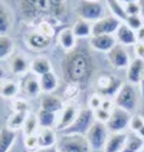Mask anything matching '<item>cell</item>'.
Returning <instances> with one entry per match:
<instances>
[{
    "instance_id": "cell-13",
    "label": "cell",
    "mask_w": 144,
    "mask_h": 152,
    "mask_svg": "<svg viewBox=\"0 0 144 152\" xmlns=\"http://www.w3.org/2000/svg\"><path fill=\"white\" fill-rule=\"evenodd\" d=\"M91 48L98 52H108L117 45V39L114 34H98V36H92L91 37Z\"/></svg>"
},
{
    "instance_id": "cell-35",
    "label": "cell",
    "mask_w": 144,
    "mask_h": 152,
    "mask_svg": "<svg viewBox=\"0 0 144 152\" xmlns=\"http://www.w3.org/2000/svg\"><path fill=\"white\" fill-rule=\"evenodd\" d=\"M124 23H126L130 29H133L134 32H137V30L144 25V20L140 15H137V16H127V19L124 20Z\"/></svg>"
},
{
    "instance_id": "cell-42",
    "label": "cell",
    "mask_w": 144,
    "mask_h": 152,
    "mask_svg": "<svg viewBox=\"0 0 144 152\" xmlns=\"http://www.w3.org/2000/svg\"><path fill=\"white\" fill-rule=\"evenodd\" d=\"M12 109L13 112H27L29 110V105L25 99H16L12 105Z\"/></svg>"
},
{
    "instance_id": "cell-27",
    "label": "cell",
    "mask_w": 144,
    "mask_h": 152,
    "mask_svg": "<svg viewBox=\"0 0 144 152\" xmlns=\"http://www.w3.org/2000/svg\"><path fill=\"white\" fill-rule=\"evenodd\" d=\"M38 122H39V126L41 128H52L58 124V116L56 113L49 112V110L45 109H39L38 112Z\"/></svg>"
},
{
    "instance_id": "cell-9",
    "label": "cell",
    "mask_w": 144,
    "mask_h": 152,
    "mask_svg": "<svg viewBox=\"0 0 144 152\" xmlns=\"http://www.w3.org/2000/svg\"><path fill=\"white\" fill-rule=\"evenodd\" d=\"M130 121H131V115L130 112L121 109V108H114L111 110V116L107 122V129L111 134H118V132H124L128 126H130Z\"/></svg>"
},
{
    "instance_id": "cell-29",
    "label": "cell",
    "mask_w": 144,
    "mask_h": 152,
    "mask_svg": "<svg viewBox=\"0 0 144 152\" xmlns=\"http://www.w3.org/2000/svg\"><path fill=\"white\" fill-rule=\"evenodd\" d=\"M12 26V15L9 9L0 1V34H6Z\"/></svg>"
},
{
    "instance_id": "cell-14",
    "label": "cell",
    "mask_w": 144,
    "mask_h": 152,
    "mask_svg": "<svg viewBox=\"0 0 144 152\" xmlns=\"http://www.w3.org/2000/svg\"><path fill=\"white\" fill-rule=\"evenodd\" d=\"M25 40L30 49H33V50H43V49H46L51 45L52 39L48 37V36H45V34H42L41 32L35 30V32H30V33L26 34Z\"/></svg>"
},
{
    "instance_id": "cell-1",
    "label": "cell",
    "mask_w": 144,
    "mask_h": 152,
    "mask_svg": "<svg viewBox=\"0 0 144 152\" xmlns=\"http://www.w3.org/2000/svg\"><path fill=\"white\" fill-rule=\"evenodd\" d=\"M95 72V62L88 49L75 48L68 52L62 60V76L69 85L85 86Z\"/></svg>"
},
{
    "instance_id": "cell-8",
    "label": "cell",
    "mask_w": 144,
    "mask_h": 152,
    "mask_svg": "<svg viewBox=\"0 0 144 152\" xmlns=\"http://www.w3.org/2000/svg\"><path fill=\"white\" fill-rule=\"evenodd\" d=\"M59 152H92L84 135H64L58 144Z\"/></svg>"
},
{
    "instance_id": "cell-53",
    "label": "cell",
    "mask_w": 144,
    "mask_h": 152,
    "mask_svg": "<svg viewBox=\"0 0 144 152\" xmlns=\"http://www.w3.org/2000/svg\"><path fill=\"white\" fill-rule=\"evenodd\" d=\"M91 1H100V0H91Z\"/></svg>"
},
{
    "instance_id": "cell-4",
    "label": "cell",
    "mask_w": 144,
    "mask_h": 152,
    "mask_svg": "<svg viewBox=\"0 0 144 152\" xmlns=\"http://www.w3.org/2000/svg\"><path fill=\"white\" fill-rule=\"evenodd\" d=\"M121 86H123L121 80L110 73H104V75L98 76V79L95 82L97 93L102 96L104 99H111L112 96H117Z\"/></svg>"
},
{
    "instance_id": "cell-23",
    "label": "cell",
    "mask_w": 144,
    "mask_h": 152,
    "mask_svg": "<svg viewBox=\"0 0 144 152\" xmlns=\"http://www.w3.org/2000/svg\"><path fill=\"white\" fill-rule=\"evenodd\" d=\"M16 142V131H12L7 126L0 129V152H9Z\"/></svg>"
},
{
    "instance_id": "cell-49",
    "label": "cell",
    "mask_w": 144,
    "mask_h": 152,
    "mask_svg": "<svg viewBox=\"0 0 144 152\" xmlns=\"http://www.w3.org/2000/svg\"><path fill=\"white\" fill-rule=\"evenodd\" d=\"M136 135H138L140 138H141V139H144V128H141V129H140V131L137 132Z\"/></svg>"
},
{
    "instance_id": "cell-41",
    "label": "cell",
    "mask_w": 144,
    "mask_h": 152,
    "mask_svg": "<svg viewBox=\"0 0 144 152\" xmlns=\"http://www.w3.org/2000/svg\"><path fill=\"white\" fill-rule=\"evenodd\" d=\"M124 10H126L127 16H137V15H140V4H138V1L127 3V4H124Z\"/></svg>"
},
{
    "instance_id": "cell-5",
    "label": "cell",
    "mask_w": 144,
    "mask_h": 152,
    "mask_svg": "<svg viewBox=\"0 0 144 152\" xmlns=\"http://www.w3.org/2000/svg\"><path fill=\"white\" fill-rule=\"evenodd\" d=\"M76 15L79 19L86 20V22H97L104 17V6L101 1H91V0H81L75 9Z\"/></svg>"
},
{
    "instance_id": "cell-10",
    "label": "cell",
    "mask_w": 144,
    "mask_h": 152,
    "mask_svg": "<svg viewBox=\"0 0 144 152\" xmlns=\"http://www.w3.org/2000/svg\"><path fill=\"white\" fill-rule=\"evenodd\" d=\"M123 22L115 16H104L102 19L97 20L92 25V36L98 34H115L120 25Z\"/></svg>"
},
{
    "instance_id": "cell-6",
    "label": "cell",
    "mask_w": 144,
    "mask_h": 152,
    "mask_svg": "<svg viewBox=\"0 0 144 152\" xmlns=\"http://www.w3.org/2000/svg\"><path fill=\"white\" fill-rule=\"evenodd\" d=\"M108 135H110V131L107 129V125L95 121L92 126L89 128V131L86 132L85 138L92 151H102L107 139H108Z\"/></svg>"
},
{
    "instance_id": "cell-18",
    "label": "cell",
    "mask_w": 144,
    "mask_h": 152,
    "mask_svg": "<svg viewBox=\"0 0 144 152\" xmlns=\"http://www.w3.org/2000/svg\"><path fill=\"white\" fill-rule=\"evenodd\" d=\"M36 136H38V145H39V148H52L58 142L56 132L52 128H39Z\"/></svg>"
},
{
    "instance_id": "cell-43",
    "label": "cell",
    "mask_w": 144,
    "mask_h": 152,
    "mask_svg": "<svg viewBox=\"0 0 144 152\" xmlns=\"http://www.w3.org/2000/svg\"><path fill=\"white\" fill-rule=\"evenodd\" d=\"M134 55L137 59L144 60V43H136L134 45Z\"/></svg>"
},
{
    "instance_id": "cell-11",
    "label": "cell",
    "mask_w": 144,
    "mask_h": 152,
    "mask_svg": "<svg viewBox=\"0 0 144 152\" xmlns=\"http://www.w3.org/2000/svg\"><path fill=\"white\" fill-rule=\"evenodd\" d=\"M108 62L111 63V66H114L115 69H127L130 65V56L128 52L124 49L123 45H115L110 52H108Z\"/></svg>"
},
{
    "instance_id": "cell-2",
    "label": "cell",
    "mask_w": 144,
    "mask_h": 152,
    "mask_svg": "<svg viewBox=\"0 0 144 152\" xmlns=\"http://www.w3.org/2000/svg\"><path fill=\"white\" fill-rule=\"evenodd\" d=\"M19 12L25 20L36 25L64 22L68 17V3L66 0H19Z\"/></svg>"
},
{
    "instance_id": "cell-12",
    "label": "cell",
    "mask_w": 144,
    "mask_h": 152,
    "mask_svg": "<svg viewBox=\"0 0 144 152\" xmlns=\"http://www.w3.org/2000/svg\"><path fill=\"white\" fill-rule=\"evenodd\" d=\"M78 112H79V109H78V106H76L75 103H69L66 106H64V109L61 110V116L58 119L56 128L64 132L66 128H69L74 124V121L78 116Z\"/></svg>"
},
{
    "instance_id": "cell-40",
    "label": "cell",
    "mask_w": 144,
    "mask_h": 152,
    "mask_svg": "<svg viewBox=\"0 0 144 152\" xmlns=\"http://www.w3.org/2000/svg\"><path fill=\"white\" fill-rule=\"evenodd\" d=\"M101 103H102V96H100L98 93H94L91 95L89 101H88V106L91 110H97L101 108Z\"/></svg>"
},
{
    "instance_id": "cell-32",
    "label": "cell",
    "mask_w": 144,
    "mask_h": 152,
    "mask_svg": "<svg viewBox=\"0 0 144 152\" xmlns=\"http://www.w3.org/2000/svg\"><path fill=\"white\" fill-rule=\"evenodd\" d=\"M39 128L41 126H39V122H38V116H36V115H29V113H27L25 124H23V128H22L25 136L36 135L38 131H39Z\"/></svg>"
},
{
    "instance_id": "cell-50",
    "label": "cell",
    "mask_w": 144,
    "mask_h": 152,
    "mask_svg": "<svg viewBox=\"0 0 144 152\" xmlns=\"http://www.w3.org/2000/svg\"><path fill=\"white\" fill-rule=\"evenodd\" d=\"M6 76V73H4V69L0 66V80H3V77Z\"/></svg>"
},
{
    "instance_id": "cell-25",
    "label": "cell",
    "mask_w": 144,
    "mask_h": 152,
    "mask_svg": "<svg viewBox=\"0 0 144 152\" xmlns=\"http://www.w3.org/2000/svg\"><path fill=\"white\" fill-rule=\"evenodd\" d=\"M72 32L75 34V37H92V25L86 20H82V19H78L74 26H72Z\"/></svg>"
},
{
    "instance_id": "cell-22",
    "label": "cell",
    "mask_w": 144,
    "mask_h": 152,
    "mask_svg": "<svg viewBox=\"0 0 144 152\" xmlns=\"http://www.w3.org/2000/svg\"><path fill=\"white\" fill-rule=\"evenodd\" d=\"M30 70H32V73L36 76H43L46 75V73H49L52 72V63L49 59H46V58H36L30 62Z\"/></svg>"
},
{
    "instance_id": "cell-20",
    "label": "cell",
    "mask_w": 144,
    "mask_h": 152,
    "mask_svg": "<svg viewBox=\"0 0 144 152\" xmlns=\"http://www.w3.org/2000/svg\"><path fill=\"white\" fill-rule=\"evenodd\" d=\"M58 42H59L61 48L65 49L66 52L74 50L76 48V37L74 32H72V29H69V27L62 29L58 33Z\"/></svg>"
},
{
    "instance_id": "cell-37",
    "label": "cell",
    "mask_w": 144,
    "mask_h": 152,
    "mask_svg": "<svg viewBox=\"0 0 144 152\" xmlns=\"http://www.w3.org/2000/svg\"><path fill=\"white\" fill-rule=\"evenodd\" d=\"M130 128L134 134H137L141 128H144V118L141 115H133L130 121Z\"/></svg>"
},
{
    "instance_id": "cell-39",
    "label": "cell",
    "mask_w": 144,
    "mask_h": 152,
    "mask_svg": "<svg viewBox=\"0 0 144 152\" xmlns=\"http://www.w3.org/2000/svg\"><path fill=\"white\" fill-rule=\"evenodd\" d=\"M25 146L27 151H32V152H33L35 149H38V148H39V145H38V136L36 135L25 136Z\"/></svg>"
},
{
    "instance_id": "cell-26",
    "label": "cell",
    "mask_w": 144,
    "mask_h": 152,
    "mask_svg": "<svg viewBox=\"0 0 144 152\" xmlns=\"http://www.w3.org/2000/svg\"><path fill=\"white\" fill-rule=\"evenodd\" d=\"M23 91L29 98H38L42 92L39 79H36L33 76H27L25 79V82H23Z\"/></svg>"
},
{
    "instance_id": "cell-38",
    "label": "cell",
    "mask_w": 144,
    "mask_h": 152,
    "mask_svg": "<svg viewBox=\"0 0 144 152\" xmlns=\"http://www.w3.org/2000/svg\"><path fill=\"white\" fill-rule=\"evenodd\" d=\"M110 116H111L110 110H105V109H102V108L94 110V118H95L97 122H101V124H105V125H107V122H108Z\"/></svg>"
},
{
    "instance_id": "cell-21",
    "label": "cell",
    "mask_w": 144,
    "mask_h": 152,
    "mask_svg": "<svg viewBox=\"0 0 144 152\" xmlns=\"http://www.w3.org/2000/svg\"><path fill=\"white\" fill-rule=\"evenodd\" d=\"M9 65H10V69H12V72H13L15 75H25L26 72L30 69L29 60L26 59L25 56H22V55H15V56H12Z\"/></svg>"
},
{
    "instance_id": "cell-52",
    "label": "cell",
    "mask_w": 144,
    "mask_h": 152,
    "mask_svg": "<svg viewBox=\"0 0 144 152\" xmlns=\"http://www.w3.org/2000/svg\"><path fill=\"white\" fill-rule=\"evenodd\" d=\"M140 115L144 118V103H143V106H141V113H140Z\"/></svg>"
},
{
    "instance_id": "cell-34",
    "label": "cell",
    "mask_w": 144,
    "mask_h": 152,
    "mask_svg": "<svg viewBox=\"0 0 144 152\" xmlns=\"http://www.w3.org/2000/svg\"><path fill=\"white\" fill-rule=\"evenodd\" d=\"M13 52V40L6 36L0 34V59H6Z\"/></svg>"
},
{
    "instance_id": "cell-30",
    "label": "cell",
    "mask_w": 144,
    "mask_h": 152,
    "mask_svg": "<svg viewBox=\"0 0 144 152\" xmlns=\"http://www.w3.org/2000/svg\"><path fill=\"white\" fill-rule=\"evenodd\" d=\"M26 116H27V112H13L7 119V128L12 131H17L23 128Z\"/></svg>"
},
{
    "instance_id": "cell-48",
    "label": "cell",
    "mask_w": 144,
    "mask_h": 152,
    "mask_svg": "<svg viewBox=\"0 0 144 152\" xmlns=\"http://www.w3.org/2000/svg\"><path fill=\"white\" fill-rule=\"evenodd\" d=\"M140 93H141V96L144 98V73H143V77H141V80H140Z\"/></svg>"
},
{
    "instance_id": "cell-54",
    "label": "cell",
    "mask_w": 144,
    "mask_h": 152,
    "mask_svg": "<svg viewBox=\"0 0 144 152\" xmlns=\"http://www.w3.org/2000/svg\"><path fill=\"white\" fill-rule=\"evenodd\" d=\"M140 152H144V149H141V151H140Z\"/></svg>"
},
{
    "instance_id": "cell-45",
    "label": "cell",
    "mask_w": 144,
    "mask_h": 152,
    "mask_svg": "<svg viewBox=\"0 0 144 152\" xmlns=\"http://www.w3.org/2000/svg\"><path fill=\"white\" fill-rule=\"evenodd\" d=\"M136 37H137V43H144V25L136 32Z\"/></svg>"
},
{
    "instance_id": "cell-3",
    "label": "cell",
    "mask_w": 144,
    "mask_h": 152,
    "mask_svg": "<svg viewBox=\"0 0 144 152\" xmlns=\"http://www.w3.org/2000/svg\"><path fill=\"white\" fill-rule=\"evenodd\" d=\"M95 122L94 118V110L89 108H82L78 112V116L74 121V124L64 131V135H86L89 128Z\"/></svg>"
},
{
    "instance_id": "cell-36",
    "label": "cell",
    "mask_w": 144,
    "mask_h": 152,
    "mask_svg": "<svg viewBox=\"0 0 144 152\" xmlns=\"http://www.w3.org/2000/svg\"><path fill=\"white\" fill-rule=\"evenodd\" d=\"M38 29V32H41L42 34H45V36H48V37H51L55 34V27L52 26V23H49V22H41V23H38V26H36Z\"/></svg>"
},
{
    "instance_id": "cell-33",
    "label": "cell",
    "mask_w": 144,
    "mask_h": 152,
    "mask_svg": "<svg viewBox=\"0 0 144 152\" xmlns=\"http://www.w3.org/2000/svg\"><path fill=\"white\" fill-rule=\"evenodd\" d=\"M107 4L110 7L112 16H115L117 19H120L121 22H124L127 19V13L124 10V4L120 0H107Z\"/></svg>"
},
{
    "instance_id": "cell-28",
    "label": "cell",
    "mask_w": 144,
    "mask_h": 152,
    "mask_svg": "<svg viewBox=\"0 0 144 152\" xmlns=\"http://www.w3.org/2000/svg\"><path fill=\"white\" fill-rule=\"evenodd\" d=\"M141 149H144V139H141L136 134H133V135H128L124 149L121 152H140Z\"/></svg>"
},
{
    "instance_id": "cell-16",
    "label": "cell",
    "mask_w": 144,
    "mask_h": 152,
    "mask_svg": "<svg viewBox=\"0 0 144 152\" xmlns=\"http://www.w3.org/2000/svg\"><path fill=\"white\" fill-rule=\"evenodd\" d=\"M144 73V60L133 59L127 68V80L131 85H138Z\"/></svg>"
},
{
    "instance_id": "cell-46",
    "label": "cell",
    "mask_w": 144,
    "mask_h": 152,
    "mask_svg": "<svg viewBox=\"0 0 144 152\" xmlns=\"http://www.w3.org/2000/svg\"><path fill=\"white\" fill-rule=\"evenodd\" d=\"M33 152H59V149L56 146H52V148H38Z\"/></svg>"
},
{
    "instance_id": "cell-44",
    "label": "cell",
    "mask_w": 144,
    "mask_h": 152,
    "mask_svg": "<svg viewBox=\"0 0 144 152\" xmlns=\"http://www.w3.org/2000/svg\"><path fill=\"white\" fill-rule=\"evenodd\" d=\"M101 108L105 110H112L114 108H115V103H112V101L111 99H102V103H101Z\"/></svg>"
},
{
    "instance_id": "cell-24",
    "label": "cell",
    "mask_w": 144,
    "mask_h": 152,
    "mask_svg": "<svg viewBox=\"0 0 144 152\" xmlns=\"http://www.w3.org/2000/svg\"><path fill=\"white\" fill-rule=\"evenodd\" d=\"M39 83H41V89H42L43 93H51L58 88L59 80H58L56 73L52 70V72H49V73H46V75L39 77Z\"/></svg>"
},
{
    "instance_id": "cell-7",
    "label": "cell",
    "mask_w": 144,
    "mask_h": 152,
    "mask_svg": "<svg viewBox=\"0 0 144 152\" xmlns=\"http://www.w3.org/2000/svg\"><path fill=\"white\" fill-rule=\"evenodd\" d=\"M137 101H138V95H137L134 85L123 83L120 92L115 96V106L131 113L137 108Z\"/></svg>"
},
{
    "instance_id": "cell-51",
    "label": "cell",
    "mask_w": 144,
    "mask_h": 152,
    "mask_svg": "<svg viewBox=\"0 0 144 152\" xmlns=\"http://www.w3.org/2000/svg\"><path fill=\"white\" fill-rule=\"evenodd\" d=\"M123 4H127V3H134V1H138V0H120Z\"/></svg>"
},
{
    "instance_id": "cell-15",
    "label": "cell",
    "mask_w": 144,
    "mask_h": 152,
    "mask_svg": "<svg viewBox=\"0 0 144 152\" xmlns=\"http://www.w3.org/2000/svg\"><path fill=\"white\" fill-rule=\"evenodd\" d=\"M127 138H128V135L124 134V132L110 134L102 152H121L124 149V145L127 142Z\"/></svg>"
},
{
    "instance_id": "cell-31",
    "label": "cell",
    "mask_w": 144,
    "mask_h": 152,
    "mask_svg": "<svg viewBox=\"0 0 144 152\" xmlns=\"http://www.w3.org/2000/svg\"><path fill=\"white\" fill-rule=\"evenodd\" d=\"M17 93H19V85L13 80L3 82L0 86V95L4 99H13V98H16Z\"/></svg>"
},
{
    "instance_id": "cell-19",
    "label": "cell",
    "mask_w": 144,
    "mask_h": 152,
    "mask_svg": "<svg viewBox=\"0 0 144 152\" xmlns=\"http://www.w3.org/2000/svg\"><path fill=\"white\" fill-rule=\"evenodd\" d=\"M41 109L58 113L59 110L64 109V102H62L61 98L52 95V93H45L41 98Z\"/></svg>"
},
{
    "instance_id": "cell-47",
    "label": "cell",
    "mask_w": 144,
    "mask_h": 152,
    "mask_svg": "<svg viewBox=\"0 0 144 152\" xmlns=\"http://www.w3.org/2000/svg\"><path fill=\"white\" fill-rule=\"evenodd\" d=\"M138 4H140V16L144 20V0H138Z\"/></svg>"
},
{
    "instance_id": "cell-55",
    "label": "cell",
    "mask_w": 144,
    "mask_h": 152,
    "mask_svg": "<svg viewBox=\"0 0 144 152\" xmlns=\"http://www.w3.org/2000/svg\"><path fill=\"white\" fill-rule=\"evenodd\" d=\"M25 152H27V151H25Z\"/></svg>"
},
{
    "instance_id": "cell-17",
    "label": "cell",
    "mask_w": 144,
    "mask_h": 152,
    "mask_svg": "<svg viewBox=\"0 0 144 152\" xmlns=\"http://www.w3.org/2000/svg\"><path fill=\"white\" fill-rule=\"evenodd\" d=\"M114 36H115V39H117V43H118V45H123V46H128V45L134 46L137 43L136 32H134L133 29H130L124 22L120 25L118 30L115 32Z\"/></svg>"
}]
</instances>
